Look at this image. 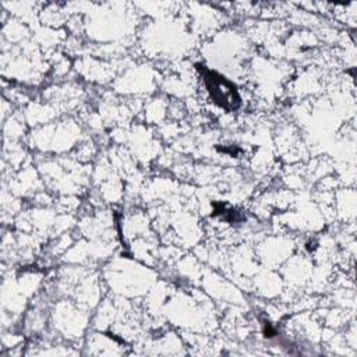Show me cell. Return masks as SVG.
Returning a JSON list of instances; mask_svg holds the SVG:
<instances>
[{"label": "cell", "instance_id": "obj_1", "mask_svg": "<svg viewBox=\"0 0 357 357\" xmlns=\"http://www.w3.org/2000/svg\"><path fill=\"white\" fill-rule=\"evenodd\" d=\"M204 79L206 89L215 103L227 110H234L238 107L240 98L231 82L212 71H206L204 74Z\"/></svg>", "mask_w": 357, "mask_h": 357}]
</instances>
